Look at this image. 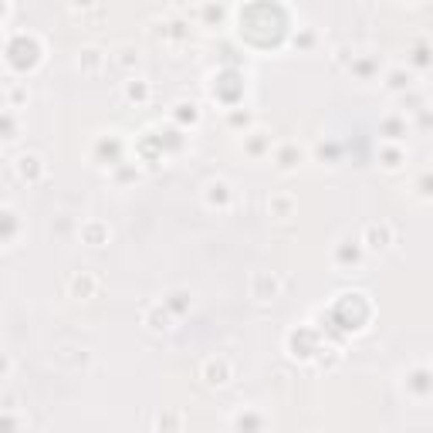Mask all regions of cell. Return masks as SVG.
Wrapping results in <instances>:
<instances>
[{"instance_id": "cell-1", "label": "cell", "mask_w": 433, "mask_h": 433, "mask_svg": "<svg viewBox=\"0 0 433 433\" xmlns=\"http://www.w3.org/2000/svg\"><path fill=\"white\" fill-rule=\"evenodd\" d=\"M251 284H254V298H257V302H271L277 295V281L271 275H264V271H257Z\"/></svg>"}]
</instances>
